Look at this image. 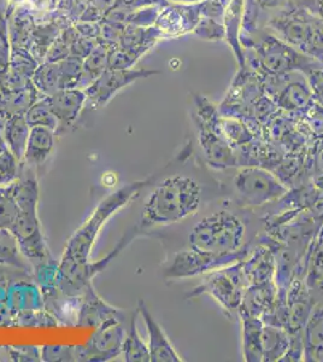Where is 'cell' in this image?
I'll use <instances>...</instances> for the list:
<instances>
[{"mask_svg": "<svg viewBox=\"0 0 323 362\" xmlns=\"http://www.w3.org/2000/svg\"><path fill=\"white\" fill-rule=\"evenodd\" d=\"M209 203L204 181L189 174H174L157 184L145 201L140 227L181 223L201 214Z\"/></svg>", "mask_w": 323, "mask_h": 362, "instance_id": "1", "label": "cell"}, {"mask_svg": "<svg viewBox=\"0 0 323 362\" xmlns=\"http://www.w3.org/2000/svg\"><path fill=\"white\" fill-rule=\"evenodd\" d=\"M249 227L245 218L228 206L206 208L189 230V247L215 255H233L249 250Z\"/></svg>", "mask_w": 323, "mask_h": 362, "instance_id": "2", "label": "cell"}, {"mask_svg": "<svg viewBox=\"0 0 323 362\" xmlns=\"http://www.w3.org/2000/svg\"><path fill=\"white\" fill-rule=\"evenodd\" d=\"M13 186L20 213L11 230L16 235L20 252L34 266L51 254L37 216L39 184L29 165L23 163L20 177L13 182Z\"/></svg>", "mask_w": 323, "mask_h": 362, "instance_id": "3", "label": "cell"}, {"mask_svg": "<svg viewBox=\"0 0 323 362\" xmlns=\"http://www.w3.org/2000/svg\"><path fill=\"white\" fill-rule=\"evenodd\" d=\"M155 179L133 181L123 185L119 189L100 201L97 208L93 210L90 218H87L78 230L71 235L66 242L61 259H76V261H88L90 252L93 250L95 240L102 226L107 220L116 214L119 209L128 206L131 201L140 196V192L153 184Z\"/></svg>", "mask_w": 323, "mask_h": 362, "instance_id": "4", "label": "cell"}, {"mask_svg": "<svg viewBox=\"0 0 323 362\" xmlns=\"http://www.w3.org/2000/svg\"><path fill=\"white\" fill-rule=\"evenodd\" d=\"M230 187L237 206L251 209L276 203L288 194L283 181L268 169L258 165L237 167Z\"/></svg>", "mask_w": 323, "mask_h": 362, "instance_id": "5", "label": "cell"}, {"mask_svg": "<svg viewBox=\"0 0 323 362\" xmlns=\"http://www.w3.org/2000/svg\"><path fill=\"white\" fill-rule=\"evenodd\" d=\"M140 226H135L128 230L117 245L107 254L105 257L90 262L88 261H76V259H61L58 268V288L66 296H81L85 293L95 276L104 271L114 261L119 252L123 251L131 240L139 235Z\"/></svg>", "mask_w": 323, "mask_h": 362, "instance_id": "6", "label": "cell"}, {"mask_svg": "<svg viewBox=\"0 0 323 362\" xmlns=\"http://www.w3.org/2000/svg\"><path fill=\"white\" fill-rule=\"evenodd\" d=\"M242 261L203 276V281L187 295L189 298L208 295L229 314L237 313L247 288Z\"/></svg>", "mask_w": 323, "mask_h": 362, "instance_id": "7", "label": "cell"}, {"mask_svg": "<svg viewBox=\"0 0 323 362\" xmlns=\"http://www.w3.org/2000/svg\"><path fill=\"white\" fill-rule=\"evenodd\" d=\"M249 251H242L233 255H215L189 247L176 252L172 262L164 269V278L169 280H182L203 276L210 272L240 262L245 259Z\"/></svg>", "mask_w": 323, "mask_h": 362, "instance_id": "8", "label": "cell"}, {"mask_svg": "<svg viewBox=\"0 0 323 362\" xmlns=\"http://www.w3.org/2000/svg\"><path fill=\"white\" fill-rule=\"evenodd\" d=\"M126 331L121 319L114 317L95 329L87 343L75 346L76 361L107 362L122 354Z\"/></svg>", "mask_w": 323, "mask_h": 362, "instance_id": "9", "label": "cell"}, {"mask_svg": "<svg viewBox=\"0 0 323 362\" xmlns=\"http://www.w3.org/2000/svg\"><path fill=\"white\" fill-rule=\"evenodd\" d=\"M213 112L210 119L199 116L198 119V138L201 146V157L210 168L216 170H227L237 168V157L234 148L229 144L225 136H222L218 128V119L213 121Z\"/></svg>", "mask_w": 323, "mask_h": 362, "instance_id": "10", "label": "cell"}, {"mask_svg": "<svg viewBox=\"0 0 323 362\" xmlns=\"http://www.w3.org/2000/svg\"><path fill=\"white\" fill-rule=\"evenodd\" d=\"M155 69H107L85 90L87 103L93 107H107L119 90L129 86L140 78L160 74Z\"/></svg>", "mask_w": 323, "mask_h": 362, "instance_id": "11", "label": "cell"}, {"mask_svg": "<svg viewBox=\"0 0 323 362\" xmlns=\"http://www.w3.org/2000/svg\"><path fill=\"white\" fill-rule=\"evenodd\" d=\"M8 313L15 319L45 308V300L34 279L10 280L5 302Z\"/></svg>", "mask_w": 323, "mask_h": 362, "instance_id": "12", "label": "cell"}, {"mask_svg": "<svg viewBox=\"0 0 323 362\" xmlns=\"http://www.w3.org/2000/svg\"><path fill=\"white\" fill-rule=\"evenodd\" d=\"M49 100L52 112L57 119L58 128L56 134L61 136L66 132V129L73 127L78 121V116L81 115L82 110L86 105L87 97L83 90L66 88L49 95Z\"/></svg>", "mask_w": 323, "mask_h": 362, "instance_id": "13", "label": "cell"}, {"mask_svg": "<svg viewBox=\"0 0 323 362\" xmlns=\"http://www.w3.org/2000/svg\"><path fill=\"white\" fill-rule=\"evenodd\" d=\"M121 315L122 312L112 305H107V302L95 293L93 285L90 284L80 296L75 326L97 329L111 319H121Z\"/></svg>", "mask_w": 323, "mask_h": 362, "instance_id": "14", "label": "cell"}, {"mask_svg": "<svg viewBox=\"0 0 323 362\" xmlns=\"http://www.w3.org/2000/svg\"><path fill=\"white\" fill-rule=\"evenodd\" d=\"M139 314L146 325L148 334V351L150 362H182L184 358L177 354L175 348L169 341L168 336L164 332L163 327L155 321V317L148 310V305L143 300H139L138 305Z\"/></svg>", "mask_w": 323, "mask_h": 362, "instance_id": "15", "label": "cell"}, {"mask_svg": "<svg viewBox=\"0 0 323 362\" xmlns=\"http://www.w3.org/2000/svg\"><path fill=\"white\" fill-rule=\"evenodd\" d=\"M242 267L249 286L274 281L276 272L274 252L269 247L259 245L242 259Z\"/></svg>", "mask_w": 323, "mask_h": 362, "instance_id": "16", "label": "cell"}, {"mask_svg": "<svg viewBox=\"0 0 323 362\" xmlns=\"http://www.w3.org/2000/svg\"><path fill=\"white\" fill-rule=\"evenodd\" d=\"M56 136V132L47 127L30 128L23 163L29 167L45 163L49 155L54 153Z\"/></svg>", "mask_w": 323, "mask_h": 362, "instance_id": "17", "label": "cell"}, {"mask_svg": "<svg viewBox=\"0 0 323 362\" xmlns=\"http://www.w3.org/2000/svg\"><path fill=\"white\" fill-rule=\"evenodd\" d=\"M162 37L163 35L155 25L139 27L126 25L119 45L122 46L123 49H128L140 59Z\"/></svg>", "mask_w": 323, "mask_h": 362, "instance_id": "18", "label": "cell"}, {"mask_svg": "<svg viewBox=\"0 0 323 362\" xmlns=\"http://www.w3.org/2000/svg\"><path fill=\"white\" fill-rule=\"evenodd\" d=\"M0 126L6 148L15 155L17 160L23 163L27 141L32 128L27 122L25 116H10L0 121Z\"/></svg>", "mask_w": 323, "mask_h": 362, "instance_id": "19", "label": "cell"}, {"mask_svg": "<svg viewBox=\"0 0 323 362\" xmlns=\"http://www.w3.org/2000/svg\"><path fill=\"white\" fill-rule=\"evenodd\" d=\"M304 360L323 361V303L311 309L304 326Z\"/></svg>", "mask_w": 323, "mask_h": 362, "instance_id": "20", "label": "cell"}, {"mask_svg": "<svg viewBox=\"0 0 323 362\" xmlns=\"http://www.w3.org/2000/svg\"><path fill=\"white\" fill-rule=\"evenodd\" d=\"M242 320V358L246 362L263 361L262 317L240 315Z\"/></svg>", "mask_w": 323, "mask_h": 362, "instance_id": "21", "label": "cell"}, {"mask_svg": "<svg viewBox=\"0 0 323 362\" xmlns=\"http://www.w3.org/2000/svg\"><path fill=\"white\" fill-rule=\"evenodd\" d=\"M66 28L57 17L54 16L49 21L37 23L34 28L32 37H30V46L29 51L33 54L37 62L42 63L45 61L46 54L54 45V40L61 34L63 29Z\"/></svg>", "mask_w": 323, "mask_h": 362, "instance_id": "22", "label": "cell"}, {"mask_svg": "<svg viewBox=\"0 0 323 362\" xmlns=\"http://www.w3.org/2000/svg\"><path fill=\"white\" fill-rule=\"evenodd\" d=\"M0 267L13 268L33 278V266L20 252L13 230L0 228Z\"/></svg>", "mask_w": 323, "mask_h": 362, "instance_id": "23", "label": "cell"}, {"mask_svg": "<svg viewBox=\"0 0 323 362\" xmlns=\"http://www.w3.org/2000/svg\"><path fill=\"white\" fill-rule=\"evenodd\" d=\"M42 97L33 83L22 90L0 95V121L13 115H25L29 107Z\"/></svg>", "mask_w": 323, "mask_h": 362, "instance_id": "24", "label": "cell"}, {"mask_svg": "<svg viewBox=\"0 0 323 362\" xmlns=\"http://www.w3.org/2000/svg\"><path fill=\"white\" fill-rule=\"evenodd\" d=\"M290 334L285 327L266 324L262 329L263 361H281L290 348Z\"/></svg>", "mask_w": 323, "mask_h": 362, "instance_id": "25", "label": "cell"}, {"mask_svg": "<svg viewBox=\"0 0 323 362\" xmlns=\"http://www.w3.org/2000/svg\"><path fill=\"white\" fill-rule=\"evenodd\" d=\"M58 268L59 262L52 256L33 266V279L40 288L45 302L61 293L58 288Z\"/></svg>", "mask_w": 323, "mask_h": 362, "instance_id": "26", "label": "cell"}, {"mask_svg": "<svg viewBox=\"0 0 323 362\" xmlns=\"http://www.w3.org/2000/svg\"><path fill=\"white\" fill-rule=\"evenodd\" d=\"M138 313L139 310L136 309L134 315L131 317V325L123 341V358L127 362H150L148 346L143 341L136 325Z\"/></svg>", "mask_w": 323, "mask_h": 362, "instance_id": "27", "label": "cell"}, {"mask_svg": "<svg viewBox=\"0 0 323 362\" xmlns=\"http://www.w3.org/2000/svg\"><path fill=\"white\" fill-rule=\"evenodd\" d=\"M107 46L98 42L93 51L83 59L82 63V78L80 90H86L107 69Z\"/></svg>", "mask_w": 323, "mask_h": 362, "instance_id": "28", "label": "cell"}, {"mask_svg": "<svg viewBox=\"0 0 323 362\" xmlns=\"http://www.w3.org/2000/svg\"><path fill=\"white\" fill-rule=\"evenodd\" d=\"M32 83L42 97H49L61 90L58 62H42L37 66Z\"/></svg>", "mask_w": 323, "mask_h": 362, "instance_id": "29", "label": "cell"}, {"mask_svg": "<svg viewBox=\"0 0 323 362\" xmlns=\"http://www.w3.org/2000/svg\"><path fill=\"white\" fill-rule=\"evenodd\" d=\"M25 116L30 127H47L54 132L57 131V119L52 112L49 97H40L37 99V102L29 107Z\"/></svg>", "mask_w": 323, "mask_h": 362, "instance_id": "30", "label": "cell"}, {"mask_svg": "<svg viewBox=\"0 0 323 362\" xmlns=\"http://www.w3.org/2000/svg\"><path fill=\"white\" fill-rule=\"evenodd\" d=\"M18 213L20 208L17 204L13 184L0 187V228L13 230Z\"/></svg>", "mask_w": 323, "mask_h": 362, "instance_id": "31", "label": "cell"}, {"mask_svg": "<svg viewBox=\"0 0 323 362\" xmlns=\"http://www.w3.org/2000/svg\"><path fill=\"white\" fill-rule=\"evenodd\" d=\"M39 64L40 63L37 62L28 49L11 47L8 70L13 71V74L18 75L20 78H27V80H32Z\"/></svg>", "mask_w": 323, "mask_h": 362, "instance_id": "32", "label": "cell"}, {"mask_svg": "<svg viewBox=\"0 0 323 362\" xmlns=\"http://www.w3.org/2000/svg\"><path fill=\"white\" fill-rule=\"evenodd\" d=\"M82 58L69 57L58 61L59 66V86L61 90L78 88L82 78Z\"/></svg>", "mask_w": 323, "mask_h": 362, "instance_id": "33", "label": "cell"}, {"mask_svg": "<svg viewBox=\"0 0 323 362\" xmlns=\"http://www.w3.org/2000/svg\"><path fill=\"white\" fill-rule=\"evenodd\" d=\"M59 325L57 319L49 313L47 309H41L37 312L25 314L15 319L13 327L23 329H52Z\"/></svg>", "mask_w": 323, "mask_h": 362, "instance_id": "34", "label": "cell"}, {"mask_svg": "<svg viewBox=\"0 0 323 362\" xmlns=\"http://www.w3.org/2000/svg\"><path fill=\"white\" fill-rule=\"evenodd\" d=\"M23 163L17 160L8 148L0 153V187L16 182L22 172Z\"/></svg>", "mask_w": 323, "mask_h": 362, "instance_id": "35", "label": "cell"}, {"mask_svg": "<svg viewBox=\"0 0 323 362\" xmlns=\"http://www.w3.org/2000/svg\"><path fill=\"white\" fill-rule=\"evenodd\" d=\"M138 61L139 58L123 49L122 46L107 47V66L109 69H131Z\"/></svg>", "mask_w": 323, "mask_h": 362, "instance_id": "36", "label": "cell"}, {"mask_svg": "<svg viewBox=\"0 0 323 362\" xmlns=\"http://www.w3.org/2000/svg\"><path fill=\"white\" fill-rule=\"evenodd\" d=\"M41 361L74 362L76 361L75 346L63 344H45L40 348Z\"/></svg>", "mask_w": 323, "mask_h": 362, "instance_id": "37", "label": "cell"}, {"mask_svg": "<svg viewBox=\"0 0 323 362\" xmlns=\"http://www.w3.org/2000/svg\"><path fill=\"white\" fill-rule=\"evenodd\" d=\"M11 42L8 37V20L5 13L0 11V80L4 78L10 66Z\"/></svg>", "mask_w": 323, "mask_h": 362, "instance_id": "38", "label": "cell"}, {"mask_svg": "<svg viewBox=\"0 0 323 362\" xmlns=\"http://www.w3.org/2000/svg\"><path fill=\"white\" fill-rule=\"evenodd\" d=\"M4 353L8 361H41L40 348L35 346H4Z\"/></svg>", "mask_w": 323, "mask_h": 362, "instance_id": "39", "label": "cell"}, {"mask_svg": "<svg viewBox=\"0 0 323 362\" xmlns=\"http://www.w3.org/2000/svg\"><path fill=\"white\" fill-rule=\"evenodd\" d=\"M97 44H98L97 40L82 37L76 30V34H75L71 46H70V56L85 59L93 51Z\"/></svg>", "mask_w": 323, "mask_h": 362, "instance_id": "40", "label": "cell"}, {"mask_svg": "<svg viewBox=\"0 0 323 362\" xmlns=\"http://www.w3.org/2000/svg\"><path fill=\"white\" fill-rule=\"evenodd\" d=\"M10 280L0 274V327H13V320L6 309V293Z\"/></svg>", "mask_w": 323, "mask_h": 362, "instance_id": "41", "label": "cell"}, {"mask_svg": "<svg viewBox=\"0 0 323 362\" xmlns=\"http://www.w3.org/2000/svg\"><path fill=\"white\" fill-rule=\"evenodd\" d=\"M75 29L82 37L93 39L98 42L100 37V22L78 21L74 25Z\"/></svg>", "mask_w": 323, "mask_h": 362, "instance_id": "42", "label": "cell"}, {"mask_svg": "<svg viewBox=\"0 0 323 362\" xmlns=\"http://www.w3.org/2000/svg\"><path fill=\"white\" fill-rule=\"evenodd\" d=\"M27 0H0V11L6 13L8 8H17L20 5H25Z\"/></svg>", "mask_w": 323, "mask_h": 362, "instance_id": "43", "label": "cell"}, {"mask_svg": "<svg viewBox=\"0 0 323 362\" xmlns=\"http://www.w3.org/2000/svg\"><path fill=\"white\" fill-rule=\"evenodd\" d=\"M315 172L319 177H323V143L319 145L315 155Z\"/></svg>", "mask_w": 323, "mask_h": 362, "instance_id": "44", "label": "cell"}, {"mask_svg": "<svg viewBox=\"0 0 323 362\" xmlns=\"http://www.w3.org/2000/svg\"><path fill=\"white\" fill-rule=\"evenodd\" d=\"M311 6L314 8V11L317 10V13L323 17V0H315V1H310Z\"/></svg>", "mask_w": 323, "mask_h": 362, "instance_id": "45", "label": "cell"}, {"mask_svg": "<svg viewBox=\"0 0 323 362\" xmlns=\"http://www.w3.org/2000/svg\"><path fill=\"white\" fill-rule=\"evenodd\" d=\"M0 361H8V358H6V355H5L4 348H3V346H0Z\"/></svg>", "mask_w": 323, "mask_h": 362, "instance_id": "46", "label": "cell"}, {"mask_svg": "<svg viewBox=\"0 0 323 362\" xmlns=\"http://www.w3.org/2000/svg\"><path fill=\"white\" fill-rule=\"evenodd\" d=\"M6 148V145H5L4 139H0V153H3V150Z\"/></svg>", "mask_w": 323, "mask_h": 362, "instance_id": "47", "label": "cell"}]
</instances>
